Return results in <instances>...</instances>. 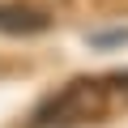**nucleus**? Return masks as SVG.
<instances>
[{
    "label": "nucleus",
    "instance_id": "20e7f679",
    "mask_svg": "<svg viewBox=\"0 0 128 128\" xmlns=\"http://www.w3.org/2000/svg\"><path fill=\"white\" fill-rule=\"evenodd\" d=\"M107 86H111V94H120V98L128 102V68H120V73H111V77H107Z\"/></svg>",
    "mask_w": 128,
    "mask_h": 128
},
{
    "label": "nucleus",
    "instance_id": "f03ea898",
    "mask_svg": "<svg viewBox=\"0 0 128 128\" xmlns=\"http://www.w3.org/2000/svg\"><path fill=\"white\" fill-rule=\"evenodd\" d=\"M51 30V13L26 0H0V34L9 38H26V34H43Z\"/></svg>",
    "mask_w": 128,
    "mask_h": 128
},
{
    "label": "nucleus",
    "instance_id": "7ed1b4c3",
    "mask_svg": "<svg viewBox=\"0 0 128 128\" xmlns=\"http://www.w3.org/2000/svg\"><path fill=\"white\" fill-rule=\"evenodd\" d=\"M124 43H128V30H102V34L90 38V47H98V51L102 47H124Z\"/></svg>",
    "mask_w": 128,
    "mask_h": 128
},
{
    "label": "nucleus",
    "instance_id": "f257e3e1",
    "mask_svg": "<svg viewBox=\"0 0 128 128\" xmlns=\"http://www.w3.org/2000/svg\"><path fill=\"white\" fill-rule=\"evenodd\" d=\"M107 98H111L107 77H102V81L81 77V81H73V86L56 90V94L34 111L30 124H34V128H86V124H94V120L107 115Z\"/></svg>",
    "mask_w": 128,
    "mask_h": 128
}]
</instances>
